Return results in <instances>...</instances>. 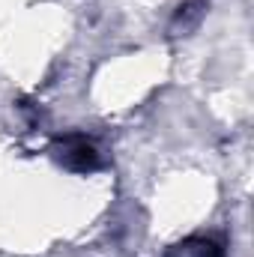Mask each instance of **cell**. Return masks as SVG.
<instances>
[{
    "mask_svg": "<svg viewBox=\"0 0 254 257\" xmlns=\"http://www.w3.org/2000/svg\"><path fill=\"white\" fill-rule=\"evenodd\" d=\"M60 162L72 171H93L99 168V156H96V147L81 138V135H69L60 141Z\"/></svg>",
    "mask_w": 254,
    "mask_h": 257,
    "instance_id": "obj_1",
    "label": "cell"
}]
</instances>
